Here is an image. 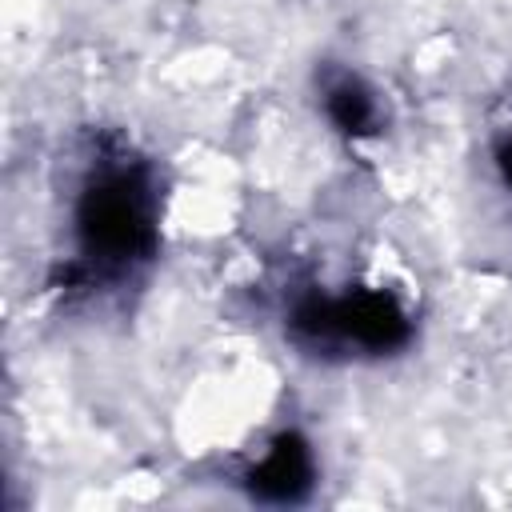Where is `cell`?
Here are the masks:
<instances>
[{"instance_id": "cell-5", "label": "cell", "mask_w": 512, "mask_h": 512, "mask_svg": "<svg viewBox=\"0 0 512 512\" xmlns=\"http://www.w3.org/2000/svg\"><path fill=\"white\" fill-rule=\"evenodd\" d=\"M500 168H504V176H508V184H512V140L500 144Z\"/></svg>"}, {"instance_id": "cell-4", "label": "cell", "mask_w": 512, "mask_h": 512, "mask_svg": "<svg viewBox=\"0 0 512 512\" xmlns=\"http://www.w3.org/2000/svg\"><path fill=\"white\" fill-rule=\"evenodd\" d=\"M324 108H328V120L348 132V136H368L376 132V120H380V108H376V96L356 80V76H336L324 84Z\"/></svg>"}, {"instance_id": "cell-3", "label": "cell", "mask_w": 512, "mask_h": 512, "mask_svg": "<svg viewBox=\"0 0 512 512\" xmlns=\"http://www.w3.org/2000/svg\"><path fill=\"white\" fill-rule=\"evenodd\" d=\"M308 484H312V456L296 436H280L248 472V488L260 500H300Z\"/></svg>"}, {"instance_id": "cell-1", "label": "cell", "mask_w": 512, "mask_h": 512, "mask_svg": "<svg viewBox=\"0 0 512 512\" xmlns=\"http://www.w3.org/2000/svg\"><path fill=\"white\" fill-rule=\"evenodd\" d=\"M80 272L120 276L156 248V204L144 168L116 160L100 164L76 204Z\"/></svg>"}, {"instance_id": "cell-2", "label": "cell", "mask_w": 512, "mask_h": 512, "mask_svg": "<svg viewBox=\"0 0 512 512\" xmlns=\"http://www.w3.org/2000/svg\"><path fill=\"white\" fill-rule=\"evenodd\" d=\"M292 332L328 352H392L408 340L404 308L376 288L344 296H308L292 312Z\"/></svg>"}]
</instances>
